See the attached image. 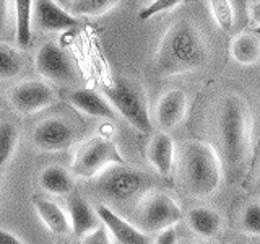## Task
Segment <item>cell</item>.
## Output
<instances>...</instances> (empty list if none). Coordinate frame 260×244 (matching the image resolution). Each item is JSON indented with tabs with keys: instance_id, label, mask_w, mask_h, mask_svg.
<instances>
[{
	"instance_id": "1",
	"label": "cell",
	"mask_w": 260,
	"mask_h": 244,
	"mask_svg": "<svg viewBox=\"0 0 260 244\" xmlns=\"http://www.w3.org/2000/svg\"><path fill=\"white\" fill-rule=\"evenodd\" d=\"M208 46L200 28L190 20H177L162 35L156 54L154 70L161 77H176L205 67Z\"/></svg>"
},
{
	"instance_id": "2",
	"label": "cell",
	"mask_w": 260,
	"mask_h": 244,
	"mask_svg": "<svg viewBox=\"0 0 260 244\" xmlns=\"http://www.w3.org/2000/svg\"><path fill=\"white\" fill-rule=\"evenodd\" d=\"M177 169L184 191L192 197L205 199L223 181V165L213 145L187 140L177 148Z\"/></svg>"
},
{
	"instance_id": "3",
	"label": "cell",
	"mask_w": 260,
	"mask_h": 244,
	"mask_svg": "<svg viewBox=\"0 0 260 244\" xmlns=\"http://www.w3.org/2000/svg\"><path fill=\"white\" fill-rule=\"evenodd\" d=\"M218 130L230 166L239 168L247 158L252 138V112L239 95L223 98L218 114Z\"/></svg>"
},
{
	"instance_id": "4",
	"label": "cell",
	"mask_w": 260,
	"mask_h": 244,
	"mask_svg": "<svg viewBox=\"0 0 260 244\" xmlns=\"http://www.w3.org/2000/svg\"><path fill=\"white\" fill-rule=\"evenodd\" d=\"M103 95L108 98L119 116L124 117L138 132L146 134L153 130L146 96L135 81L117 77L103 88Z\"/></svg>"
},
{
	"instance_id": "5",
	"label": "cell",
	"mask_w": 260,
	"mask_h": 244,
	"mask_svg": "<svg viewBox=\"0 0 260 244\" xmlns=\"http://www.w3.org/2000/svg\"><path fill=\"white\" fill-rule=\"evenodd\" d=\"M153 179L143 171L128 168L125 163L112 165L94 177V191L111 202H128L146 194Z\"/></svg>"
},
{
	"instance_id": "6",
	"label": "cell",
	"mask_w": 260,
	"mask_h": 244,
	"mask_svg": "<svg viewBox=\"0 0 260 244\" xmlns=\"http://www.w3.org/2000/svg\"><path fill=\"white\" fill-rule=\"evenodd\" d=\"M119 163H124V158L117 145L108 137L96 135L78 146L72 161V173L83 179H94L104 169Z\"/></svg>"
},
{
	"instance_id": "7",
	"label": "cell",
	"mask_w": 260,
	"mask_h": 244,
	"mask_svg": "<svg viewBox=\"0 0 260 244\" xmlns=\"http://www.w3.org/2000/svg\"><path fill=\"white\" fill-rule=\"evenodd\" d=\"M138 228L145 233H161L182 220L179 203L165 192H146L137 207Z\"/></svg>"
},
{
	"instance_id": "8",
	"label": "cell",
	"mask_w": 260,
	"mask_h": 244,
	"mask_svg": "<svg viewBox=\"0 0 260 244\" xmlns=\"http://www.w3.org/2000/svg\"><path fill=\"white\" fill-rule=\"evenodd\" d=\"M10 101L20 114L29 116L49 108L55 101V93L46 81L28 80L12 89Z\"/></svg>"
},
{
	"instance_id": "9",
	"label": "cell",
	"mask_w": 260,
	"mask_h": 244,
	"mask_svg": "<svg viewBox=\"0 0 260 244\" xmlns=\"http://www.w3.org/2000/svg\"><path fill=\"white\" fill-rule=\"evenodd\" d=\"M36 70L41 77L57 83L73 81L77 77L69 55L55 43H44L39 47L36 54Z\"/></svg>"
},
{
	"instance_id": "10",
	"label": "cell",
	"mask_w": 260,
	"mask_h": 244,
	"mask_svg": "<svg viewBox=\"0 0 260 244\" xmlns=\"http://www.w3.org/2000/svg\"><path fill=\"white\" fill-rule=\"evenodd\" d=\"M75 129L59 117L46 119L32 130V143L44 151H63L75 143Z\"/></svg>"
},
{
	"instance_id": "11",
	"label": "cell",
	"mask_w": 260,
	"mask_h": 244,
	"mask_svg": "<svg viewBox=\"0 0 260 244\" xmlns=\"http://www.w3.org/2000/svg\"><path fill=\"white\" fill-rule=\"evenodd\" d=\"M32 21L39 29L49 33L67 31L80 24L77 16L65 10L63 5L55 0H35Z\"/></svg>"
},
{
	"instance_id": "12",
	"label": "cell",
	"mask_w": 260,
	"mask_h": 244,
	"mask_svg": "<svg viewBox=\"0 0 260 244\" xmlns=\"http://www.w3.org/2000/svg\"><path fill=\"white\" fill-rule=\"evenodd\" d=\"M96 211L101 223L106 226V230L119 244H150L148 233H145L138 226L127 222L125 218L116 214L111 207L101 203V205L96 207Z\"/></svg>"
},
{
	"instance_id": "13",
	"label": "cell",
	"mask_w": 260,
	"mask_h": 244,
	"mask_svg": "<svg viewBox=\"0 0 260 244\" xmlns=\"http://www.w3.org/2000/svg\"><path fill=\"white\" fill-rule=\"evenodd\" d=\"M187 106H189V98L184 89H168L156 104V119L161 129L169 130L176 127L185 117Z\"/></svg>"
},
{
	"instance_id": "14",
	"label": "cell",
	"mask_w": 260,
	"mask_h": 244,
	"mask_svg": "<svg viewBox=\"0 0 260 244\" xmlns=\"http://www.w3.org/2000/svg\"><path fill=\"white\" fill-rule=\"evenodd\" d=\"M70 104L86 116L98 119H116L119 114L112 108V104L104 95H100L94 89L80 88L70 93Z\"/></svg>"
},
{
	"instance_id": "15",
	"label": "cell",
	"mask_w": 260,
	"mask_h": 244,
	"mask_svg": "<svg viewBox=\"0 0 260 244\" xmlns=\"http://www.w3.org/2000/svg\"><path fill=\"white\" fill-rule=\"evenodd\" d=\"M69 218L72 225V231L78 238H83L88 233H91L100 226V217H98L96 208L89 205V202L81 197V195L72 194L67 199Z\"/></svg>"
},
{
	"instance_id": "16",
	"label": "cell",
	"mask_w": 260,
	"mask_h": 244,
	"mask_svg": "<svg viewBox=\"0 0 260 244\" xmlns=\"http://www.w3.org/2000/svg\"><path fill=\"white\" fill-rule=\"evenodd\" d=\"M176 145L173 137L166 132L156 134L150 142L148 146V160L151 166L158 171L161 176L171 174L176 161Z\"/></svg>"
},
{
	"instance_id": "17",
	"label": "cell",
	"mask_w": 260,
	"mask_h": 244,
	"mask_svg": "<svg viewBox=\"0 0 260 244\" xmlns=\"http://www.w3.org/2000/svg\"><path fill=\"white\" fill-rule=\"evenodd\" d=\"M35 208L39 218L43 220V223L47 226V230L52 231L54 234L63 236L72 230L70 218L55 202L39 197L35 199Z\"/></svg>"
},
{
	"instance_id": "18",
	"label": "cell",
	"mask_w": 260,
	"mask_h": 244,
	"mask_svg": "<svg viewBox=\"0 0 260 244\" xmlns=\"http://www.w3.org/2000/svg\"><path fill=\"white\" fill-rule=\"evenodd\" d=\"M187 222L195 234L202 238H213L219 233L223 226V218L216 210L208 207H197L192 208L187 214Z\"/></svg>"
},
{
	"instance_id": "19",
	"label": "cell",
	"mask_w": 260,
	"mask_h": 244,
	"mask_svg": "<svg viewBox=\"0 0 260 244\" xmlns=\"http://www.w3.org/2000/svg\"><path fill=\"white\" fill-rule=\"evenodd\" d=\"M231 55L241 65H255L260 60V39L252 33L241 31L231 41Z\"/></svg>"
},
{
	"instance_id": "20",
	"label": "cell",
	"mask_w": 260,
	"mask_h": 244,
	"mask_svg": "<svg viewBox=\"0 0 260 244\" xmlns=\"http://www.w3.org/2000/svg\"><path fill=\"white\" fill-rule=\"evenodd\" d=\"M39 184L46 192L52 195H67L73 189V177L65 168L51 165L41 173Z\"/></svg>"
},
{
	"instance_id": "21",
	"label": "cell",
	"mask_w": 260,
	"mask_h": 244,
	"mask_svg": "<svg viewBox=\"0 0 260 244\" xmlns=\"http://www.w3.org/2000/svg\"><path fill=\"white\" fill-rule=\"evenodd\" d=\"M32 10H35V0H15L16 44L20 49H26L31 44Z\"/></svg>"
},
{
	"instance_id": "22",
	"label": "cell",
	"mask_w": 260,
	"mask_h": 244,
	"mask_svg": "<svg viewBox=\"0 0 260 244\" xmlns=\"http://www.w3.org/2000/svg\"><path fill=\"white\" fill-rule=\"evenodd\" d=\"M120 0H72L69 8L73 15L83 16H101L112 10Z\"/></svg>"
},
{
	"instance_id": "23",
	"label": "cell",
	"mask_w": 260,
	"mask_h": 244,
	"mask_svg": "<svg viewBox=\"0 0 260 244\" xmlns=\"http://www.w3.org/2000/svg\"><path fill=\"white\" fill-rule=\"evenodd\" d=\"M23 69L21 55L13 47L0 44V80H12L18 77Z\"/></svg>"
},
{
	"instance_id": "24",
	"label": "cell",
	"mask_w": 260,
	"mask_h": 244,
	"mask_svg": "<svg viewBox=\"0 0 260 244\" xmlns=\"http://www.w3.org/2000/svg\"><path fill=\"white\" fill-rule=\"evenodd\" d=\"M18 145V129L12 122L0 124V169L12 160Z\"/></svg>"
},
{
	"instance_id": "25",
	"label": "cell",
	"mask_w": 260,
	"mask_h": 244,
	"mask_svg": "<svg viewBox=\"0 0 260 244\" xmlns=\"http://www.w3.org/2000/svg\"><path fill=\"white\" fill-rule=\"evenodd\" d=\"M210 10L216 24L224 33H230L234 29V15L230 0H208Z\"/></svg>"
},
{
	"instance_id": "26",
	"label": "cell",
	"mask_w": 260,
	"mask_h": 244,
	"mask_svg": "<svg viewBox=\"0 0 260 244\" xmlns=\"http://www.w3.org/2000/svg\"><path fill=\"white\" fill-rule=\"evenodd\" d=\"M181 2H182V0H151L148 5L140 10L138 18L146 21V20H150V18H153V16H156L159 13L173 10V8H176Z\"/></svg>"
},
{
	"instance_id": "27",
	"label": "cell",
	"mask_w": 260,
	"mask_h": 244,
	"mask_svg": "<svg viewBox=\"0 0 260 244\" xmlns=\"http://www.w3.org/2000/svg\"><path fill=\"white\" fill-rule=\"evenodd\" d=\"M234 15V29L239 33L247 26L250 21V0H230Z\"/></svg>"
},
{
	"instance_id": "28",
	"label": "cell",
	"mask_w": 260,
	"mask_h": 244,
	"mask_svg": "<svg viewBox=\"0 0 260 244\" xmlns=\"http://www.w3.org/2000/svg\"><path fill=\"white\" fill-rule=\"evenodd\" d=\"M242 228L244 231L254 236H260V203L254 202L244 210L242 215Z\"/></svg>"
},
{
	"instance_id": "29",
	"label": "cell",
	"mask_w": 260,
	"mask_h": 244,
	"mask_svg": "<svg viewBox=\"0 0 260 244\" xmlns=\"http://www.w3.org/2000/svg\"><path fill=\"white\" fill-rule=\"evenodd\" d=\"M81 244H111L109 231L106 230V226H98L96 230L88 233L81 238Z\"/></svg>"
},
{
	"instance_id": "30",
	"label": "cell",
	"mask_w": 260,
	"mask_h": 244,
	"mask_svg": "<svg viewBox=\"0 0 260 244\" xmlns=\"http://www.w3.org/2000/svg\"><path fill=\"white\" fill-rule=\"evenodd\" d=\"M153 244H177V233L174 228H168V230L158 233L156 239Z\"/></svg>"
},
{
	"instance_id": "31",
	"label": "cell",
	"mask_w": 260,
	"mask_h": 244,
	"mask_svg": "<svg viewBox=\"0 0 260 244\" xmlns=\"http://www.w3.org/2000/svg\"><path fill=\"white\" fill-rule=\"evenodd\" d=\"M10 20V0H0V33L7 29Z\"/></svg>"
},
{
	"instance_id": "32",
	"label": "cell",
	"mask_w": 260,
	"mask_h": 244,
	"mask_svg": "<svg viewBox=\"0 0 260 244\" xmlns=\"http://www.w3.org/2000/svg\"><path fill=\"white\" fill-rule=\"evenodd\" d=\"M0 244H24L18 236H15L13 233L0 228Z\"/></svg>"
},
{
	"instance_id": "33",
	"label": "cell",
	"mask_w": 260,
	"mask_h": 244,
	"mask_svg": "<svg viewBox=\"0 0 260 244\" xmlns=\"http://www.w3.org/2000/svg\"><path fill=\"white\" fill-rule=\"evenodd\" d=\"M250 20L260 24V0H255V2L250 4Z\"/></svg>"
},
{
	"instance_id": "34",
	"label": "cell",
	"mask_w": 260,
	"mask_h": 244,
	"mask_svg": "<svg viewBox=\"0 0 260 244\" xmlns=\"http://www.w3.org/2000/svg\"><path fill=\"white\" fill-rule=\"evenodd\" d=\"M190 244H216L215 241H195V242H190Z\"/></svg>"
},
{
	"instance_id": "35",
	"label": "cell",
	"mask_w": 260,
	"mask_h": 244,
	"mask_svg": "<svg viewBox=\"0 0 260 244\" xmlns=\"http://www.w3.org/2000/svg\"><path fill=\"white\" fill-rule=\"evenodd\" d=\"M55 2H59L60 5H70V2H72V0H55Z\"/></svg>"
},
{
	"instance_id": "36",
	"label": "cell",
	"mask_w": 260,
	"mask_h": 244,
	"mask_svg": "<svg viewBox=\"0 0 260 244\" xmlns=\"http://www.w3.org/2000/svg\"><path fill=\"white\" fill-rule=\"evenodd\" d=\"M233 244H246V242H244V241H234Z\"/></svg>"
},
{
	"instance_id": "37",
	"label": "cell",
	"mask_w": 260,
	"mask_h": 244,
	"mask_svg": "<svg viewBox=\"0 0 260 244\" xmlns=\"http://www.w3.org/2000/svg\"><path fill=\"white\" fill-rule=\"evenodd\" d=\"M148 2H151V0H148Z\"/></svg>"
}]
</instances>
